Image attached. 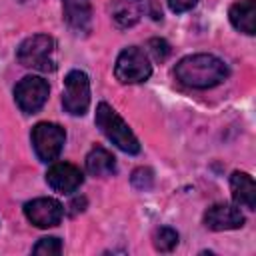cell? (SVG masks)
<instances>
[{"label":"cell","mask_w":256,"mask_h":256,"mask_svg":"<svg viewBox=\"0 0 256 256\" xmlns=\"http://www.w3.org/2000/svg\"><path fill=\"white\" fill-rule=\"evenodd\" d=\"M174 74L184 86L206 90L222 84L228 78L230 70L226 62L214 54H192V56H184L176 64Z\"/></svg>","instance_id":"cell-1"},{"label":"cell","mask_w":256,"mask_h":256,"mask_svg":"<svg viewBox=\"0 0 256 256\" xmlns=\"http://www.w3.org/2000/svg\"><path fill=\"white\" fill-rule=\"evenodd\" d=\"M96 126L100 128V132L122 152L126 154H138L140 152V144L138 138L134 136V132L128 128V124L118 116V112L108 106L106 102H100L96 108V118H94Z\"/></svg>","instance_id":"cell-2"},{"label":"cell","mask_w":256,"mask_h":256,"mask_svg":"<svg viewBox=\"0 0 256 256\" xmlns=\"http://www.w3.org/2000/svg\"><path fill=\"white\" fill-rule=\"evenodd\" d=\"M56 42L46 34L28 36L16 50V58L24 68H32L38 72H52L56 70Z\"/></svg>","instance_id":"cell-3"},{"label":"cell","mask_w":256,"mask_h":256,"mask_svg":"<svg viewBox=\"0 0 256 256\" xmlns=\"http://www.w3.org/2000/svg\"><path fill=\"white\" fill-rule=\"evenodd\" d=\"M150 74H152V64H150L148 56L144 54V50H140L138 46H128L118 54L116 66H114V76L122 84L146 82L150 78Z\"/></svg>","instance_id":"cell-4"},{"label":"cell","mask_w":256,"mask_h":256,"mask_svg":"<svg viewBox=\"0 0 256 256\" xmlns=\"http://www.w3.org/2000/svg\"><path fill=\"white\" fill-rule=\"evenodd\" d=\"M66 132L54 122H38L32 128V146L42 162H54L64 146Z\"/></svg>","instance_id":"cell-5"},{"label":"cell","mask_w":256,"mask_h":256,"mask_svg":"<svg viewBox=\"0 0 256 256\" xmlns=\"http://www.w3.org/2000/svg\"><path fill=\"white\" fill-rule=\"evenodd\" d=\"M62 106L72 116H82L90 106V80L82 70H72L66 74Z\"/></svg>","instance_id":"cell-6"},{"label":"cell","mask_w":256,"mask_h":256,"mask_svg":"<svg viewBox=\"0 0 256 256\" xmlns=\"http://www.w3.org/2000/svg\"><path fill=\"white\" fill-rule=\"evenodd\" d=\"M48 82L40 76H26L14 88V100L24 114L38 112L48 100Z\"/></svg>","instance_id":"cell-7"},{"label":"cell","mask_w":256,"mask_h":256,"mask_svg":"<svg viewBox=\"0 0 256 256\" xmlns=\"http://www.w3.org/2000/svg\"><path fill=\"white\" fill-rule=\"evenodd\" d=\"M24 216L36 228H52L60 224L64 216V206L54 198H34L24 204Z\"/></svg>","instance_id":"cell-8"},{"label":"cell","mask_w":256,"mask_h":256,"mask_svg":"<svg viewBox=\"0 0 256 256\" xmlns=\"http://www.w3.org/2000/svg\"><path fill=\"white\" fill-rule=\"evenodd\" d=\"M46 182L54 192L60 194H72L76 192L82 182H84V174L80 172V168H76L70 162H56L48 168L46 172Z\"/></svg>","instance_id":"cell-9"},{"label":"cell","mask_w":256,"mask_h":256,"mask_svg":"<svg viewBox=\"0 0 256 256\" xmlns=\"http://www.w3.org/2000/svg\"><path fill=\"white\" fill-rule=\"evenodd\" d=\"M204 226L216 232L222 230H236L244 226V216L240 208L232 204H214L204 212Z\"/></svg>","instance_id":"cell-10"},{"label":"cell","mask_w":256,"mask_h":256,"mask_svg":"<svg viewBox=\"0 0 256 256\" xmlns=\"http://www.w3.org/2000/svg\"><path fill=\"white\" fill-rule=\"evenodd\" d=\"M62 10L66 24L74 32L86 34L90 30V20H92L90 0H62Z\"/></svg>","instance_id":"cell-11"},{"label":"cell","mask_w":256,"mask_h":256,"mask_svg":"<svg viewBox=\"0 0 256 256\" xmlns=\"http://www.w3.org/2000/svg\"><path fill=\"white\" fill-rule=\"evenodd\" d=\"M230 22L236 30L252 36L256 32V0H238L230 6Z\"/></svg>","instance_id":"cell-12"},{"label":"cell","mask_w":256,"mask_h":256,"mask_svg":"<svg viewBox=\"0 0 256 256\" xmlns=\"http://www.w3.org/2000/svg\"><path fill=\"white\" fill-rule=\"evenodd\" d=\"M230 190L232 198L238 206H244L248 210L256 208V186L250 174L246 172H234L230 176Z\"/></svg>","instance_id":"cell-13"},{"label":"cell","mask_w":256,"mask_h":256,"mask_svg":"<svg viewBox=\"0 0 256 256\" xmlns=\"http://www.w3.org/2000/svg\"><path fill=\"white\" fill-rule=\"evenodd\" d=\"M144 10V0H116L112 4V18L120 28H130L142 18Z\"/></svg>","instance_id":"cell-14"},{"label":"cell","mask_w":256,"mask_h":256,"mask_svg":"<svg viewBox=\"0 0 256 256\" xmlns=\"http://www.w3.org/2000/svg\"><path fill=\"white\" fill-rule=\"evenodd\" d=\"M86 170L90 176H110L116 172V158L102 146H94L86 156Z\"/></svg>","instance_id":"cell-15"},{"label":"cell","mask_w":256,"mask_h":256,"mask_svg":"<svg viewBox=\"0 0 256 256\" xmlns=\"http://www.w3.org/2000/svg\"><path fill=\"white\" fill-rule=\"evenodd\" d=\"M178 246V232L174 228L162 226L154 232V248L160 252H170Z\"/></svg>","instance_id":"cell-16"},{"label":"cell","mask_w":256,"mask_h":256,"mask_svg":"<svg viewBox=\"0 0 256 256\" xmlns=\"http://www.w3.org/2000/svg\"><path fill=\"white\" fill-rule=\"evenodd\" d=\"M32 252L40 254V256H58L62 252V242L56 236H46V238L38 240V244L32 248Z\"/></svg>","instance_id":"cell-17"},{"label":"cell","mask_w":256,"mask_h":256,"mask_svg":"<svg viewBox=\"0 0 256 256\" xmlns=\"http://www.w3.org/2000/svg\"><path fill=\"white\" fill-rule=\"evenodd\" d=\"M130 182H132V186L136 190H150L154 186V172L150 168H146V166H140V168H136L132 172Z\"/></svg>","instance_id":"cell-18"},{"label":"cell","mask_w":256,"mask_h":256,"mask_svg":"<svg viewBox=\"0 0 256 256\" xmlns=\"http://www.w3.org/2000/svg\"><path fill=\"white\" fill-rule=\"evenodd\" d=\"M148 52L154 56V60L164 62L170 56V44L164 38H150L148 40Z\"/></svg>","instance_id":"cell-19"},{"label":"cell","mask_w":256,"mask_h":256,"mask_svg":"<svg viewBox=\"0 0 256 256\" xmlns=\"http://www.w3.org/2000/svg\"><path fill=\"white\" fill-rule=\"evenodd\" d=\"M166 2H168V6H170L172 12L180 14V12H188V10H192V8L196 6L198 0H166Z\"/></svg>","instance_id":"cell-20"},{"label":"cell","mask_w":256,"mask_h":256,"mask_svg":"<svg viewBox=\"0 0 256 256\" xmlns=\"http://www.w3.org/2000/svg\"><path fill=\"white\" fill-rule=\"evenodd\" d=\"M70 206L74 208V210H72V214H76V212H82V210H84V206H86V200H84V198H76V200H74Z\"/></svg>","instance_id":"cell-21"}]
</instances>
